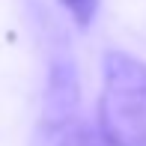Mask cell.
I'll list each match as a JSON object with an SVG mask.
<instances>
[{
	"label": "cell",
	"mask_w": 146,
	"mask_h": 146,
	"mask_svg": "<svg viewBox=\"0 0 146 146\" xmlns=\"http://www.w3.org/2000/svg\"><path fill=\"white\" fill-rule=\"evenodd\" d=\"M60 3L66 6V12L72 15V21L78 27H90L98 12V0H60Z\"/></svg>",
	"instance_id": "cell-3"
},
{
	"label": "cell",
	"mask_w": 146,
	"mask_h": 146,
	"mask_svg": "<svg viewBox=\"0 0 146 146\" xmlns=\"http://www.w3.org/2000/svg\"><path fill=\"white\" fill-rule=\"evenodd\" d=\"M78 108V75L75 66L69 60H57L51 66L48 87H45V104H42V119L45 125L57 128V125L69 122Z\"/></svg>",
	"instance_id": "cell-2"
},
{
	"label": "cell",
	"mask_w": 146,
	"mask_h": 146,
	"mask_svg": "<svg viewBox=\"0 0 146 146\" xmlns=\"http://www.w3.org/2000/svg\"><path fill=\"white\" fill-rule=\"evenodd\" d=\"M98 134L108 146H146V66L122 51L102 60Z\"/></svg>",
	"instance_id": "cell-1"
},
{
	"label": "cell",
	"mask_w": 146,
	"mask_h": 146,
	"mask_svg": "<svg viewBox=\"0 0 146 146\" xmlns=\"http://www.w3.org/2000/svg\"><path fill=\"white\" fill-rule=\"evenodd\" d=\"M57 146H108V143L102 140V134H98V131H90V128H75V131H69V134H66Z\"/></svg>",
	"instance_id": "cell-4"
}]
</instances>
